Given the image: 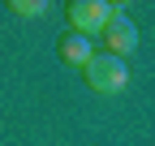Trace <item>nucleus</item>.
Instances as JSON below:
<instances>
[{"label": "nucleus", "instance_id": "39448f33", "mask_svg": "<svg viewBox=\"0 0 155 146\" xmlns=\"http://www.w3.org/2000/svg\"><path fill=\"white\" fill-rule=\"evenodd\" d=\"M17 17H43L48 13V5H43V0H13V5H9Z\"/></svg>", "mask_w": 155, "mask_h": 146}, {"label": "nucleus", "instance_id": "f03ea898", "mask_svg": "<svg viewBox=\"0 0 155 146\" xmlns=\"http://www.w3.org/2000/svg\"><path fill=\"white\" fill-rule=\"evenodd\" d=\"M108 17H112V0H69V26L78 34H86V39L95 30L104 34Z\"/></svg>", "mask_w": 155, "mask_h": 146}, {"label": "nucleus", "instance_id": "f257e3e1", "mask_svg": "<svg viewBox=\"0 0 155 146\" xmlns=\"http://www.w3.org/2000/svg\"><path fill=\"white\" fill-rule=\"evenodd\" d=\"M82 78H86V86L95 90V95H116V90H125V86H129V65H125L121 56L95 52L91 65L82 69Z\"/></svg>", "mask_w": 155, "mask_h": 146}, {"label": "nucleus", "instance_id": "7ed1b4c3", "mask_svg": "<svg viewBox=\"0 0 155 146\" xmlns=\"http://www.w3.org/2000/svg\"><path fill=\"white\" fill-rule=\"evenodd\" d=\"M104 39H108V56H129V52L138 47V26L125 17L121 5H112V17L104 26Z\"/></svg>", "mask_w": 155, "mask_h": 146}, {"label": "nucleus", "instance_id": "20e7f679", "mask_svg": "<svg viewBox=\"0 0 155 146\" xmlns=\"http://www.w3.org/2000/svg\"><path fill=\"white\" fill-rule=\"evenodd\" d=\"M56 52H61V60H65V65L86 69L91 56H95V43L86 39V34H78V30H65V34H61V43H56Z\"/></svg>", "mask_w": 155, "mask_h": 146}]
</instances>
